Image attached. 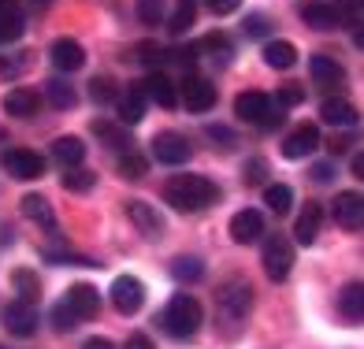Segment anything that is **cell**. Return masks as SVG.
I'll return each instance as SVG.
<instances>
[{
  "mask_svg": "<svg viewBox=\"0 0 364 349\" xmlns=\"http://www.w3.org/2000/svg\"><path fill=\"white\" fill-rule=\"evenodd\" d=\"M253 308V286L245 279H227L216 294V320L227 338H238Z\"/></svg>",
  "mask_w": 364,
  "mask_h": 349,
  "instance_id": "1",
  "label": "cell"
},
{
  "mask_svg": "<svg viewBox=\"0 0 364 349\" xmlns=\"http://www.w3.org/2000/svg\"><path fill=\"white\" fill-rule=\"evenodd\" d=\"M164 201L175 212H205L208 205L220 201V186L205 175H175L164 186Z\"/></svg>",
  "mask_w": 364,
  "mask_h": 349,
  "instance_id": "2",
  "label": "cell"
},
{
  "mask_svg": "<svg viewBox=\"0 0 364 349\" xmlns=\"http://www.w3.org/2000/svg\"><path fill=\"white\" fill-rule=\"evenodd\" d=\"M201 320H205L201 301L190 297V294H175L171 301L164 305V312H160V327L168 331L171 338H178V342L193 338L197 331H201Z\"/></svg>",
  "mask_w": 364,
  "mask_h": 349,
  "instance_id": "3",
  "label": "cell"
},
{
  "mask_svg": "<svg viewBox=\"0 0 364 349\" xmlns=\"http://www.w3.org/2000/svg\"><path fill=\"white\" fill-rule=\"evenodd\" d=\"M260 264H264V275L272 282H283L294 272V245L283 235H268L260 249Z\"/></svg>",
  "mask_w": 364,
  "mask_h": 349,
  "instance_id": "4",
  "label": "cell"
},
{
  "mask_svg": "<svg viewBox=\"0 0 364 349\" xmlns=\"http://www.w3.org/2000/svg\"><path fill=\"white\" fill-rule=\"evenodd\" d=\"M235 115L242 123H257V127H275V123H283V112H272V97L268 93H260V90H250V93H238V101H235Z\"/></svg>",
  "mask_w": 364,
  "mask_h": 349,
  "instance_id": "5",
  "label": "cell"
},
{
  "mask_svg": "<svg viewBox=\"0 0 364 349\" xmlns=\"http://www.w3.org/2000/svg\"><path fill=\"white\" fill-rule=\"evenodd\" d=\"M0 168L19 182H34V178L45 175V160L38 153H30V149H8V153L0 156Z\"/></svg>",
  "mask_w": 364,
  "mask_h": 349,
  "instance_id": "6",
  "label": "cell"
},
{
  "mask_svg": "<svg viewBox=\"0 0 364 349\" xmlns=\"http://www.w3.org/2000/svg\"><path fill=\"white\" fill-rule=\"evenodd\" d=\"M112 305H115V312H123V316L141 312V305H145V282L134 279V275H119L112 282Z\"/></svg>",
  "mask_w": 364,
  "mask_h": 349,
  "instance_id": "7",
  "label": "cell"
},
{
  "mask_svg": "<svg viewBox=\"0 0 364 349\" xmlns=\"http://www.w3.org/2000/svg\"><path fill=\"white\" fill-rule=\"evenodd\" d=\"M153 156L160 163H171V168H178V163H186L190 160V141L175 134V130H164V134L153 138Z\"/></svg>",
  "mask_w": 364,
  "mask_h": 349,
  "instance_id": "8",
  "label": "cell"
},
{
  "mask_svg": "<svg viewBox=\"0 0 364 349\" xmlns=\"http://www.w3.org/2000/svg\"><path fill=\"white\" fill-rule=\"evenodd\" d=\"M38 308L34 305H26V301H11L8 308H4V327H8V335H15V338H30L38 331Z\"/></svg>",
  "mask_w": 364,
  "mask_h": 349,
  "instance_id": "9",
  "label": "cell"
},
{
  "mask_svg": "<svg viewBox=\"0 0 364 349\" xmlns=\"http://www.w3.org/2000/svg\"><path fill=\"white\" fill-rule=\"evenodd\" d=\"M335 223L338 227H346V230H360V223H364V197L360 193H353V190H346V193H338L335 197Z\"/></svg>",
  "mask_w": 364,
  "mask_h": 349,
  "instance_id": "10",
  "label": "cell"
},
{
  "mask_svg": "<svg viewBox=\"0 0 364 349\" xmlns=\"http://www.w3.org/2000/svg\"><path fill=\"white\" fill-rule=\"evenodd\" d=\"M127 215H130V223H134L145 238H160L164 235V220H160V212L141 201V197H134V201H127Z\"/></svg>",
  "mask_w": 364,
  "mask_h": 349,
  "instance_id": "11",
  "label": "cell"
},
{
  "mask_svg": "<svg viewBox=\"0 0 364 349\" xmlns=\"http://www.w3.org/2000/svg\"><path fill=\"white\" fill-rule=\"evenodd\" d=\"M68 308L78 316V320H93L97 312H101V290H93L90 282H78V286H71L68 290Z\"/></svg>",
  "mask_w": 364,
  "mask_h": 349,
  "instance_id": "12",
  "label": "cell"
},
{
  "mask_svg": "<svg viewBox=\"0 0 364 349\" xmlns=\"http://www.w3.org/2000/svg\"><path fill=\"white\" fill-rule=\"evenodd\" d=\"M182 104L190 112H208L216 104V86L208 78H186L182 82Z\"/></svg>",
  "mask_w": 364,
  "mask_h": 349,
  "instance_id": "13",
  "label": "cell"
},
{
  "mask_svg": "<svg viewBox=\"0 0 364 349\" xmlns=\"http://www.w3.org/2000/svg\"><path fill=\"white\" fill-rule=\"evenodd\" d=\"M316 149H320V130L312 123H305V127H297L294 134L283 141V156L287 160H305L309 153H316Z\"/></svg>",
  "mask_w": 364,
  "mask_h": 349,
  "instance_id": "14",
  "label": "cell"
},
{
  "mask_svg": "<svg viewBox=\"0 0 364 349\" xmlns=\"http://www.w3.org/2000/svg\"><path fill=\"white\" fill-rule=\"evenodd\" d=\"M264 235V215L257 208H242L235 212V220H230V238H235L238 245H250Z\"/></svg>",
  "mask_w": 364,
  "mask_h": 349,
  "instance_id": "15",
  "label": "cell"
},
{
  "mask_svg": "<svg viewBox=\"0 0 364 349\" xmlns=\"http://www.w3.org/2000/svg\"><path fill=\"white\" fill-rule=\"evenodd\" d=\"M48 56L60 71H78L82 63H86V48H82L75 38H56L53 48H48Z\"/></svg>",
  "mask_w": 364,
  "mask_h": 349,
  "instance_id": "16",
  "label": "cell"
},
{
  "mask_svg": "<svg viewBox=\"0 0 364 349\" xmlns=\"http://www.w3.org/2000/svg\"><path fill=\"white\" fill-rule=\"evenodd\" d=\"M309 75H312V82H316V86H323V90L342 86V68H338V60H331V56H312V60H309Z\"/></svg>",
  "mask_w": 364,
  "mask_h": 349,
  "instance_id": "17",
  "label": "cell"
},
{
  "mask_svg": "<svg viewBox=\"0 0 364 349\" xmlns=\"http://www.w3.org/2000/svg\"><path fill=\"white\" fill-rule=\"evenodd\" d=\"M145 97H153L160 108H175L178 104V93H175V82L164 75V71H153L145 78Z\"/></svg>",
  "mask_w": 364,
  "mask_h": 349,
  "instance_id": "18",
  "label": "cell"
},
{
  "mask_svg": "<svg viewBox=\"0 0 364 349\" xmlns=\"http://www.w3.org/2000/svg\"><path fill=\"white\" fill-rule=\"evenodd\" d=\"M19 205H23V215H26V220H34V223L45 227V230H56V212H53V205H48L41 193H26Z\"/></svg>",
  "mask_w": 364,
  "mask_h": 349,
  "instance_id": "19",
  "label": "cell"
},
{
  "mask_svg": "<svg viewBox=\"0 0 364 349\" xmlns=\"http://www.w3.org/2000/svg\"><path fill=\"white\" fill-rule=\"evenodd\" d=\"M301 19L312 26V30H335L338 23H342V11L335 8V4H305L301 8Z\"/></svg>",
  "mask_w": 364,
  "mask_h": 349,
  "instance_id": "20",
  "label": "cell"
},
{
  "mask_svg": "<svg viewBox=\"0 0 364 349\" xmlns=\"http://www.w3.org/2000/svg\"><path fill=\"white\" fill-rule=\"evenodd\" d=\"M4 112L15 115V119H30L38 112V93L26 90V86H15L8 97H4Z\"/></svg>",
  "mask_w": 364,
  "mask_h": 349,
  "instance_id": "21",
  "label": "cell"
},
{
  "mask_svg": "<svg viewBox=\"0 0 364 349\" xmlns=\"http://www.w3.org/2000/svg\"><path fill=\"white\" fill-rule=\"evenodd\" d=\"M320 223H323V208L320 205H305V212L297 215V223H294V235L301 245H312L320 235Z\"/></svg>",
  "mask_w": 364,
  "mask_h": 349,
  "instance_id": "22",
  "label": "cell"
},
{
  "mask_svg": "<svg viewBox=\"0 0 364 349\" xmlns=\"http://www.w3.org/2000/svg\"><path fill=\"white\" fill-rule=\"evenodd\" d=\"M53 156L63 163V168H78L82 160H86V145H82V138L75 134H63L53 141Z\"/></svg>",
  "mask_w": 364,
  "mask_h": 349,
  "instance_id": "23",
  "label": "cell"
},
{
  "mask_svg": "<svg viewBox=\"0 0 364 349\" xmlns=\"http://www.w3.org/2000/svg\"><path fill=\"white\" fill-rule=\"evenodd\" d=\"M264 63H268L272 71H290L297 63V48L290 41H268L264 45Z\"/></svg>",
  "mask_w": 364,
  "mask_h": 349,
  "instance_id": "24",
  "label": "cell"
},
{
  "mask_svg": "<svg viewBox=\"0 0 364 349\" xmlns=\"http://www.w3.org/2000/svg\"><path fill=\"white\" fill-rule=\"evenodd\" d=\"M123 127H138L145 119V93L141 90H130L127 97H119V108H115Z\"/></svg>",
  "mask_w": 364,
  "mask_h": 349,
  "instance_id": "25",
  "label": "cell"
},
{
  "mask_svg": "<svg viewBox=\"0 0 364 349\" xmlns=\"http://www.w3.org/2000/svg\"><path fill=\"white\" fill-rule=\"evenodd\" d=\"M320 119H323L327 127H353V123H357V108H353L350 101H323Z\"/></svg>",
  "mask_w": 364,
  "mask_h": 349,
  "instance_id": "26",
  "label": "cell"
},
{
  "mask_svg": "<svg viewBox=\"0 0 364 349\" xmlns=\"http://www.w3.org/2000/svg\"><path fill=\"white\" fill-rule=\"evenodd\" d=\"M338 308H342V316L350 323L364 320V290H360V282H350V286L338 294Z\"/></svg>",
  "mask_w": 364,
  "mask_h": 349,
  "instance_id": "27",
  "label": "cell"
},
{
  "mask_svg": "<svg viewBox=\"0 0 364 349\" xmlns=\"http://www.w3.org/2000/svg\"><path fill=\"white\" fill-rule=\"evenodd\" d=\"M45 97H48V104L53 108H75V101H78V93H75V86L71 82H63V78H48L45 82Z\"/></svg>",
  "mask_w": 364,
  "mask_h": 349,
  "instance_id": "28",
  "label": "cell"
},
{
  "mask_svg": "<svg viewBox=\"0 0 364 349\" xmlns=\"http://www.w3.org/2000/svg\"><path fill=\"white\" fill-rule=\"evenodd\" d=\"M264 205H268L275 215H287L290 205H294V190L287 186V182H272V186L264 190Z\"/></svg>",
  "mask_w": 364,
  "mask_h": 349,
  "instance_id": "29",
  "label": "cell"
},
{
  "mask_svg": "<svg viewBox=\"0 0 364 349\" xmlns=\"http://www.w3.org/2000/svg\"><path fill=\"white\" fill-rule=\"evenodd\" d=\"M15 38H23V11L4 4V8H0V45L15 41Z\"/></svg>",
  "mask_w": 364,
  "mask_h": 349,
  "instance_id": "30",
  "label": "cell"
},
{
  "mask_svg": "<svg viewBox=\"0 0 364 349\" xmlns=\"http://www.w3.org/2000/svg\"><path fill=\"white\" fill-rule=\"evenodd\" d=\"M119 175L123 178H145L149 175V160L138 153V149H127V153H119Z\"/></svg>",
  "mask_w": 364,
  "mask_h": 349,
  "instance_id": "31",
  "label": "cell"
},
{
  "mask_svg": "<svg viewBox=\"0 0 364 349\" xmlns=\"http://www.w3.org/2000/svg\"><path fill=\"white\" fill-rule=\"evenodd\" d=\"M171 275L178 279V282H197L205 275V264L197 260V257H175L171 260Z\"/></svg>",
  "mask_w": 364,
  "mask_h": 349,
  "instance_id": "32",
  "label": "cell"
},
{
  "mask_svg": "<svg viewBox=\"0 0 364 349\" xmlns=\"http://www.w3.org/2000/svg\"><path fill=\"white\" fill-rule=\"evenodd\" d=\"M93 134L101 138V141H108L115 153H127V149H134V145H130V138L123 134L119 127H112V123H101V119H97V123H93Z\"/></svg>",
  "mask_w": 364,
  "mask_h": 349,
  "instance_id": "33",
  "label": "cell"
},
{
  "mask_svg": "<svg viewBox=\"0 0 364 349\" xmlns=\"http://www.w3.org/2000/svg\"><path fill=\"white\" fill-rule=\"evenodd\" d=\"M193 15H197L193 0H178V8L171 11V19H168V30L171 34H186V30L193 26Z\"/></svg>",
  "mask_w": 364,
  "mask_h": 349,
  "instance_id": "34",
  "label": "cell"
},
{
  "mask_svg": "<svg viewBox=\"0 0 364 349\" xmlns=\"http://www.w3.org/2000/svg\"><path fill=\"white\" fill-rule=\"evenodd\" d=\"M11 282L19 286V301H26V305H38L41 286H38V279H34V275H30V272H15V275H11Z\"/></svg>",
  "mask_w": 364,
  "mask_h": 349,
  "instance_id": "35",
  "label": "cell"
},
{
  "mask_svg": "<svg viewBox=\"0 0 364 349\" xmlns=\"http://www.w3.org/2000/svg\"><path fill=\"white\" fill-rule=\"evenodd\" d=\"M93 182H97V175H93V171L68 168V175H63V190H71V193H86V190H93Z\"/></svg>",
  "mask_w": 364,
  "mask_h": 349,
  "instance_id": "36",
  "label": "cell"
},
{
  "mask_svg": "<svg viewBox=\"0 0 364 349\" xmlns=\"http://www.w3.org/2000/svg\"><path fill=\"white\" fill-rule=\"evenodd\" d=\"M138 19L145 26H160L164 19V0H138Z\"/></svg>",
  "mask_w": 364,
  "mask_h": 349,
  "instance_id": "37",
  "label": "cell"
},
{
  "mask_svg": "<svg viewBox=\"0 0 364 349\" xmlns=\"http://www.w3.org/2000/svg\"><path fill=\"white\" fill-rule=\"evenodd\" d=\"M53 327L60 331V335H68V331H75V327H78V316L68 308V301H60V305L53 308Z\"/></svg>",
  "mask_w": 364,
  "mask_h": 349,
  "instance_id": "38",
  "label": "cell"
},
{
  "mask_svg": "<svg viewBox=\"0 0 364 349\" xmlns=\"http://www.w3.org/2000/svg\"><path fill=\"white\" fill-rule=\"evenodd\" d=\"M45 260H48V264H60V268H63V264H75V268H101V264L90 260V257H78V253H53V249L45 253Z\"/></svg>",
  "mask_w": 364,
  "mask_h": 349,
  "instance_id": "39",
  "label": "cell"
},
{
  "mask_svg": "<svg viewBox=\"0 0 364 349\" xmlns=\"http://www.w3.org/2000/svg\"><path fill=\"white\" fill-rule=\"evenodd\" d=\"M242 30H245V38H268V30H272V19L268 15H245V23H242Z\"/></svg>",
  "mask_w": 364,
  "mask_h": 349,
  "instance_id": "40",
  "label": "cell"
},
{
  "mask_svg": "<svg viewBox=\"0 0 364 349\" xmlns=\"http://www.w3.org/2000/svg\"><path fill=\"white\" fill-rule=\"evenodd\" d=\"M90 97H93L97 104H108L112 97H115V82L112 78H93L90 82Z\"/></svg>",
  "mask_w": 364,
  "mask_h": 349,
  "instance_id": "41",
  "label": "cell"
},
{
  "mask_svg": "<svg viewBox=\"0 0 364 349\" xmlns=\"http://www.w3.org/2000/svg\"><path fill=\"white\" fill-rule=\"evenodd\" d=\"M242 178L250 182V186H260V182L268 178V163H264L260 156H253V160H250V163H245V168H242Z\"/></svg>",
  "mask_w": 364,
  "mask_h": 349,
  "instance_id": "42",
  "label": "cell"
},
{
  "mask_svg": "<svg viewBox=\"0 0 364 349\" xmlns=\"http://www.w3.org/2000/svg\"><path fill=\"white\" fill-rule=\"evenodd\" d=\"M201 48L216 53V60H220V63H227V60H230V41H227L223 34H208V38L201 41Z\"/></svg>",
  "mask_w": 364,
  "mask_h": 349,
  "instance_id": "43",
  "label": "cell"
},
{
  "mask_svg": "<svg viewBox=\"0 0 364 349\" xmlns=\"http://www.w3.org/2000/svg\"><path fill=\"white\" fill-rule=\"evenodd\" d=\"M138 60L141 63H164V60H168V53H164L160 45H153V41H141L138 45Z\"/></svg>",
  "mask_w": 364,
  "mask_h": 349,
  "instance_id": "44",
  "label": "cell"
},
{
  "mask_svg": "<svg viewBox=\"0 0 364 349\" xmlns=\"http://www.w3.org/2000/svg\"><path fill=\"white\" fill-rule=\"evenodd\" d=\"M301 101H305V90H297V86H287L283 93H279V104H283V108H294Z\"/></svg>",
  "mask_w": 364,
  "mask_h": 349,
  "instance_id": "45",
  "label": "cell"
},
{
  "mask_svg": "<svg viewBox=\"0 0 364 349\" xmlns=\"http://www.w3.org/2000/svg\"><path fill=\"white\" fill-rule=\"evenodd\" d=\"M208 138L212 141H223L220 149H235V134H230L227 127H208Z\"/></svg>",
  "mask_w": 364,
  "mask_h": 349,
  "instance_id": "46",
  "label": "cell"
},
{
  "mask_svg": "<svg viewBox=\"0 0 364 349\" xmlns=\"http://www.w3.org/2000/svg\"><path fill=\"white\" fill-rule=\"evenodd\" d=\"M208 8L216 11V15H230V11L242 8V0H208Z\"/></svg>",
  "mask_w": 364,
  "mask_h": 349,
  "instance_id": "47",
  "label": "cell"
},
{
  "mask_svg": "<svg viewBox=\"0 0 364 349\" xmlns=\"http://www.w3.org/2000/svg\"><path fill=\"white\" fill-rule=\"evenodd\" d=\"M331 178H335V168H331V163H316V168H312V182H320V186H327Z\"/></svg>",
  "mask_w": 364,
  "mask_h": 349,
  "instance_id": "48",
  "label": "cell"
},
{
  "mask_svg": "<svg viewBox=\"0 0 364 349\" xmlns=\"http://www.w3.org/2000/svg\"><path fill=\"white\" fill-rule=\"evenodd\" d=\"M127 349H153V338L141 335V331H134V335L127 338Z\"/></svg>",
  "mask_w": 364,
  "mask_h": 349,
  "instance_id": "49",
  "label": "cell"
},
{
  "mask_svg": "<svg viewBox=\"0 0 364 349\" xmlns=\"http://www.w3.org/2000/svg\"><path fill=\"white\" fill-rule=\"evenodd\" d=\"M82 349H115V342H112V338H105V335H93V338L82 342Z\"/></svg>",
  "mask_w": 364,
  "mask_h": 349,
  "instance_id": "50",
  "label": "cell"
},
{
  "mask_svg": "<svg viewBox=\"0 0 364 349\" xmlns=\"http://www.w3.org/2000/svg\"><path fill=\"white\" fill-rule=\"evenodd\" d=\"M346 11H350V23L360 26L364 23V11H360V0H346Z\"/></svg>",
  "mask_w": 364,
  "mask_h": 349,
  "instance_id": "51",
  "label": "cell"
},
{
  "mask_svg": "<svg viewBox=\"0 0 364 349\" xmlns=\"http://www.w3.org/2000/svg\"><path fill=\"white\" fill-rule=\"evenodd\" d=\"M23 63H11V60H0V75H19Z\"/></svg>",
  "mask_w": 364,
  "mask_h": 349,
  "instance_id": "52",
  "label": "cell"
},
{
  "mask_svg": "<svg viewBox=\"0 0 364 349\" xmlns=\"http://www.w3.org/2000/svg\"><path fill=\"white\" fill-rule=\"evenodd\" d=\"M353 175H357V178L364 175V156H353Z\"/></svg>",
  "mask_w": 364,
  "mask_h": 349,
  "instance_id": "53",
  "label": "cell"
},
{
  "mask_svg": "<svg viewBox=\"0 0 364 349\" xmlns=\"http://www.w3.org/2000/svg\"><path fill=\"white\" fill-rule=\"evenodd\" d=\"M0 145H4V127H0Z\"/></svg>",
  "mask_w": 364,
  "mask_h": 349,
  "instance_id": "54",
  "label": "cell"
},
{
  "mask_svg": "<svg viewBox=\"0 0 364 349\" xmlns=\"http://www.w3.org/2000/svg\"><path fill=\"white\" fill-rule=\"evenodd\" d=\"M4 4H11V0H0V8H4Z\"/></svg>",
  "mask_w": 364,
  "mask_h": 349,
  "instance_id": "55",
  "label": "cell"
}]
</instances>
